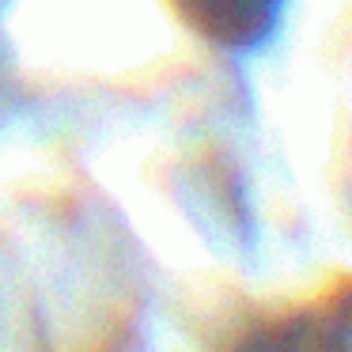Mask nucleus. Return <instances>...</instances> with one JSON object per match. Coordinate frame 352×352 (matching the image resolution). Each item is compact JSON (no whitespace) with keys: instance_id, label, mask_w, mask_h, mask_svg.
<instances>
[{"instance_id":"1","label":"nucleus","mask_w":352,"mask_h":352,"mask_svg":"<svg viewBox=\"0 0 352 352\" xmlns=\"http://www.w3.org/2000/svg\"><path fill=\"white\" fill-rule=\"evenodd\" d=\"M231 352H352V288L318 307L261 322Z\"/></svg>"},{"instance_id":"2","label":"nucleus","mask_w":352,"mask_h":352,"mask_svg":"<svg viewBox=\"0 0 352 352\" xmlns=\"http://www.w3.org/2000/svg\"><path fill=\"white\" fill-rule=\"evenodd\" d=\"M201 42L228 54H250L273 38L284 0H170Z\"/></svg>"}]
</instances>
